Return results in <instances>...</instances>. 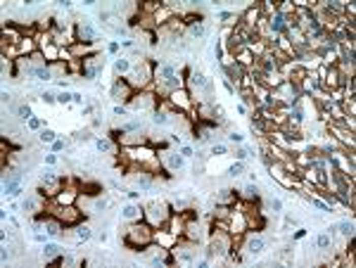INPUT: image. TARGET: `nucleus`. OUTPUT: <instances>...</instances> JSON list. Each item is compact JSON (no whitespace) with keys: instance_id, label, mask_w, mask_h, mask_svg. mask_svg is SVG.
Returning <instances> with one entry per match:
<instances>
[{"instance_id":"9","label":"nucleus","mask_w":356,"mask_h":268,"mask_svg":"<svg viewBox=\"0 0 356 268\" xmlns=\"http://www.w3.org/2000/svg\"><path fill=\"white\" fill-rule=\"evenodd\" d=\"M133 95H136V88H133L126 79H116L114 83H112V97H114L116 102H121V105H128Z\"/></svg>"},{"instance_id":"38","label":"nucleus","mask_w":356,"mask_h":268,"mask_svg":"<svg viewBox=\"0 0 356 268\" xmlns=\"http://www.w3.org/2000/svg\"><path fill=\"white\" fill-rule=\"evenodd\" d=\"M69 100H72V93H67V90H62V93L57 95V102H62V105H67Z\"/></svg>"},{"instance_id":"21","label":"nucleus","mask_w":356,"mask_h":268,"mask_svg":"<svg viewBox=\"0 0 356 268\" xmlns=\"http://www.w3.org/2000/svg\"><path fill=\"white\" fill-rule=\"evenodd\" d=\"M190 88H192V90H209L211 81L207 79L202 72H190Z\"/></svg>"},{"instance_id":"16","label":"nucleus","mask_w":356,"mask_h":268,"mask_svg":"<svg viewBox=\"0 0 356 268\" xmlns=\"http://www.w3.org/2000/svg\"><path fill=\"white\" fill-rule=\"evenodd\" d=\"M183 235H185V238H188L190 242H195V245H200V242L204 240L202 225L197 223L195 218H188V221H185V232H183Z\"/></svg>"},{"instance_id":"3","label":"nucleus","mask_w":356,"mask_h":268,"mask_svg":"<svg viewBox=\"0 0 356 268\" xmlns=\"http://www.w3.org/2000/svg\"><path fill=\"white\" fill-rule=\"evenodd\" d=\"M45 211H50V216L59 218L67 228H74V225L81 223V218H83V211L76 207V204H57V202H48Z\"/></svg>"},{"instance_id":"29","label":"nucleus","mask_w":356,"mask_h":268,"mask_svg":"<svg viewBox=\"0 0 356 268\" xmlns=\"http://www.w3.org/2000/svg\"><path fill=\"white\" fill-rule=\"evenodd\" d=\"M114 72H116V74H128V72H131V62H128L126 57H116Z\"/></svg>"},{"instance_id":"24","label":"nucleus","mask_w":356,"mask_h":268,"mask_svg":"<svg viewBox=\"0 0 356 268\" xmlns=\"http://www.w3.org/2000/svg\"><path fill=\"white\" fill-rule=\"evenodd\" d=\"M154 242H157V245H161V247H167V249H171V247L178 242V238H176L171 230H169V232L167 230H159V232H154Z\"/></svg>"},{"instance_id":"25","label":"nucleus","mask_w":356,"mask_h":268,"mask_svg":"<svg viewBox=\"0 0 356 268\" xmlns=\"http://www.w3.org/2000/svg\"><path fill=\"white\" fill-rule=\"evenodd\" d=\"M93 238V230H90V225H74V240L76 242H86V240Z\"/></svg>"},{"instance_id":"46","label":"nucleus","mask_w":356,"mask_h":268,"mask_svg":"<svg viewBox=\"0 0 356 268\" xmlns=\"http://www.w3.org/2000/svg\"><path fill=\"white\" fill-rule=\"evenodd\" d=\"M45 161H48V164H55V161H57V157H55V154H48V157H45Z\"/></svg>"},{"instance_id":"43","label":"nucleus","mask_w":356,"mask_h":268,"mask_svg":"<svg viewBox=\"0 0 356 268\" xmlns=\"http://www.w3.org/2000/svg\"><path fill=\"white\" fill-rule=\"evenodd\" d=\"M228 138H231L233 143H242V136H240V133H231V136H228Z\"/></svg>"},{"instance_id":"36","label":"nucleus","mask_w":356,"mask_h":268,"mask_svg":"<svg viewBox=\"0 0 356 268\" xmlns=\"http://www.w3.org/2000/svg\"><path fill=\"white\" fill-rule=\"evenodd\" d=\"M225 152H228V147L225 145H214L211 147V154H216V157H223Z\"/></svg>"},{"instance_id":"11","label":"nucleus","mask_w":356,"mask_h":268,"mask_svg":"<svg viewBox=\"0 0 356 268\" xmlns=\"http://www.w3.org/2000/svg\"><path fill=\"white\" fill-rule=\"evenodd\" d=\"M22 183H24V176L17 174V171H12V174H8L5 171V178H3V192L10 197H15L22 192Z\"/></svg>"},{"instance_id":"5","label":"nucleus","mask_w":356,"mask_h":268,"mask_svg":"<svg viewBox=\"0 0 356 268\" xmlns=\"http://www.w3.org/2000/svg\"><path fill=\"white\" fill-rule=\"evenodd\" d=\"M126 107L131 112H154L157 109V95L150 93V90H136V95Z\"/></svg>"},{"instance_id":"44","label":"nucleus","mask_w":356,"mask_h":268,"mask_svg":"<svg viewBox=\"0 0 356 268\" xmlns=\"http://www.w3.org/2000/svg\"><path fill=\"white\" fill-rule=\"evenodd\" d=\"M181 154L183 157H192V147H181Z\"/></svg>"},{"instance_id":"1","label":"nucleus","mask_w":356,"mask_h":268,"mask_svg":"<svg viewBox=\"0 0 356 268\" xmlns=\"http://www.w3.org/2000/svg\"><path fill=\"white\" fill-rule=\"evenodd\" d=\"M154 242V228L147 223H131V228L126 230L124 235V245L133 252H143L147 245H152Z\"/></svg>"},{"instance_id":"20","label":"nucleus","mask_w":356,"mask_h":268,"mask_svg":"<svg viewBox=\"0 0 356 268\" xmlns=\"http://www.w3.org/2000/svg\"><path fill=\"white\" fill-rule=\"evenodd\" d=\"M121 218H124L126 223H138L140 218H143V207H138V204H126L124 209H121Z\"/></svg>"},{"instance_id":"7","label":"nucleus","mask_w":356,"mask_h":268,"mask_svg":"<svg viewBox=\"0 0 356 268\" xmlns=\"http://www.w3.org/2000/svg\"><path fill=\"white\" fill-rule=\"evenodd\" d=\"M81 64H83V69H81V76H86V79H98L102 72V66H105V57H102L100 52H95V55H90V57L81 59Z\"/></svg>"},{"instance_id":"34","label":"nucleus","mask_w":356,"mask_h":268,"mask_svg":"<svg viewBox=\"0 0 356 268\" xmlns=\"http://www.w3.org/2000/svg\"><path fill=\"white\" fill-rule=\"evenodd\" d=\"M242 171H245V164L242 161H235L231 169H228V176H233V178H238V176H242Z\"/></svg>"},{"instance_id":"15","label":"nucleus","mask_w":356,"mask_h":268,"mask_svg":"<svg viewBox=\"0 0 356 268\" xmlns=\"http://www.w3.org/2000/svg\"><path fill=\"white\" fill-rule=\"evenodd\" d=\"M176 76V66L164 62V64H154V81H157V86H164L167 81H171Z\"/></svg>"},{"instance_id":"40","label":"nucleus","mask_w":356,"mask_h":268,"mask_svg":"<svg viewBox=\"0 0 356 268\" xmlns=\"http://www.w3.org/2000/svg\"><path fill=\"white\" fill-rule=\"evenodd\" d=\"M247 150H245V147H242V150H238V152H235V157H238V161H245V159H247Z\"/></svg>"},{"instance_id":"39","label":"nucleus","mask_w":356,"mask_h":268,"mask_svg":"<svg viewBox=\"0 0 356 268\" xmlns=\"http://www.w3.org/2000/svg\"><path fill=\"white\" fill-rule=\"evenodd\" d=\"M269 207H271L273 211H280V209H283V202H280V199H271Z\"/></svg>"},{"instance_id":"45","label":"nucleus","mask_w":356,"mask_h":268,"mask_svg":"<svg viewBox=\"0 0 356 268\" xmlns=\"http://www.w3.org/2000/svg\"><path fill=\"white\" fill-rule=\"evenodd\" d=\"M29 126H31V128H41V121H38V119H31Z\"/></svg>"},{"instance_id":"17","label":"nucleus","mask_w":356,"mask_h":268,"mask_svg":"<svg viewBox=\"0 0 356 268\" xmlns=\"http://www.w3.org/2000/svg\"><path fill=\"white\" fill-rule=\"evenodd\" d=\"M76 185H79L81 195H88V197L105 195V188H102V183H98V181H79Z\"/></svg>"},{"instance_id":"31","label":"nucleus","mask_w":356,"mask_h":268,"mask_svg":"<svg viewBox=\"0 0 356 268\" xmlns=\"http://www.w3.org/2000/svg\"><path fill=\"white\" fill-rule=\"evenodd\" d=\"M59 252H62V249H59L57 245H45L43 247V259L50 261V259H55V256H59Z\"/></svg>"},{"instance_id":"19","label":"nucleus","mask_w":356,"mask_h":268,"mask_svg":"<svg viewBox=\"0 0 356 268\" xmlns=\"http://www.w3.org/2000/svg\"><path fill=\"white\" fill-rule=\"evenodd\" d=\"M79 195H81V190H79V185H72V188H64L62 192H59L52 202H57V204H76V199H79Z\"/></svg>"},{"instance_id":"10","label":"nucleus","mask_w":356,"mask_h":268,"mask_svg":"<svg viewBox=\"0 0 356 268\" xmlns=\"http://www.w3.org/2000/svg\"><path fill=\"white\" fill-rule=\"evenodd\" d=\"M169 105L174 109H178V112H190L192 109V97H190V93L185 88H181V90H174L169 95Z\"/></svg>"},{"instance_id":"26","label":"nucleus","mask_w":356,"mask_h":268,"mask_svg":"<svg viewBox=\"0 0 356 268\" xmlns=\"http://www.w3.org/2000/svg\"><path fill=\"white\" fill-rule=\"evenodd\" d=\"M242 195H240V199H245V202H256L259 199V190H256V185L254 183H249V185H245V188L240 190Z\"/></svg>"},{"instance_id":"35","label":"nucleus","mask_w":356,"mask_h":268,"mask_svg":"<svg viewBox=\"0 0 356 268\" xmlns=\"http://www.w3.org/2000/svg\"><path fill=\"white\" fill-rule=\"evenodd\" d=\"M95 147H98V152H109V150H112V140L100 138L98 143H95Z\"/></svg>"},{"instance_id":"4","label":"nucleus","mask_w":356,"mask_h":268,"mask_svg":"<svg viewBox=\"0 0 356 268\" xmlns=\"http://www.w3.org/2000/svg\"><path fill=\"white\" fill-rule=\"evenodd\" d=\"M143 218L152 228H164L171 221V207L164 202H150L147 207H143Z\"/></svg>"},{"instance_id":"22","label":"nucleus","mask_w":356,"mask_h":268,"mask_svg":"<svg viewBox=\"0 0 356 268\" xmlns=\"http://www.w3.org/2000/svg\"><path fill=\"white\" fill-rule=\"evenodd\" d=\"M62 230H64V223L59 221V218H55V216H45V232L50 235V238H59L62 235Z\"/></svg>"},{"instance_id":"42","label":"nucleus","mask_w":356,"mask_h":268,"mask_svg":"<svg viewBox=\"0 0 356 268\" xmlns=\"http://www.w3.org/2000/svg\"><path fill=\"white\" fill-rule=\"evenodd\" d=\"M72 100L76 102V105H83V95H81V93H74V95H72Z\"/></svg>"},{"instance_id":"6","label":"nucleus","mask_w":356,"mask_h":268,"mask_svg":"<svg viewBox=\"0 0 356 268\" xmlns=\"http://www.w3.org/2000/svg\"><path fill=\"white\" fill-rule=\"evenodd\" d=\"M98 41V31L90 22H76L74 26V43H86V45H95Z\"/></svg>"},{"instance_id":"2","label":"nucleus","mask_w":356,"mask_h":268,"mask_svg":"<svg viewBox=\"0 0 356 268\" xmlns=\"http://www.w3.org/2000/svg\"><path fill=\"white\" fill-rule=\"evenodd\" d=\"M126 81L131 83L136 90H145L150 86V81H154V62L143 59L136 66H131V72L126 74Z\"/></svg>"},{"instance_id":"23","label":"nucleus","mask_w":356,"mask_h":268,"mask_svg":"<svg viewBox=\"0 0 356 268\" xmlns=\"http://www.w3.org/2000/svg\"><path fill=\"white\" fill-rule=\"evenodd\" d=\"M48 69H50V74H52V81H62L67 74H69V64H67L64 59L50 62V64H48Z\"/></svg>"},{"instance_id":"8","label":"nucleus","mask_w":356,"mask_h":268,"mask_svg":"<svg viewBox=\"0 0 356 268\" xmlns=\"http://www.w3.org/2000/svg\"><path fill=\"white\" fill-rule=\"evenodd\" d=\"M225 230L231 232V235H245L247 232V218L242 214L240 209H233L225 218Z\"/></svg>"},{"instance_id":"27","label":"nucleus","mask_w":356,"mask_h":268,"mask_svg":"<svg viewBox=\"0 0 356 268\" xmlns=\"http://www.w3.org/2000/svg\"><path fill=\"white\" fill-rule=\"evenodd\" d=\"M316 247H318V249H323V252H326V249H330V247H333V235H330V232H320L318 240H316Z\"/></svg>"},{"instance_id":"30","label":"nucleus","mask_w":356,"mask_h":268,"mask_svg":"<svg viewBox=\"0 0 356 268\" xmlns=\"http://www.w3.org/2000/svg\"><path fill=\"white\" fill-rule=\"evenodd\" d=\"M333 230H340L342 235H347V238H351L354 235V221H342L337 228H333Z\"/></svg>"},{"instance_id":"14","label":"nucleus","mask_w":356,"mask_h":268,"mask_svg":"<svg viewBox=\"0 0 356 268\" xmlns=\"http://www.w3.org/2000/svg\"><path fill=\"white\" fill-rule=\"evenodd\" d=\"M119 143H121V147H143L150 143V138H147L143 130H133V133H124Z\"/></svg>"},{"instance_id":"12","label":"nucleus","mask_w":356,"mask_h":268,"mask_svg":"<svg viewBox=\"0 0 356 268\" xmlns=\"http://www.w3.org/2000/svg\"><path fill=\"white\" fill-rule=\"evenodd\" d=\"M330 133H333L335 138L340 140V143H342V145H344V147H349V150H354V130H349V128H344L342 123L333 121V123H330Z\"/></svg>"},{"instance_id":"18","label":"nucleus","mask_w":356,"mask_h":268,"mask_svg":"<svg viewBox=\"0 0 356 268\" xmlns=\"http://www.w3.org/2000/svg\"><path fill=\"white\" fill-rule=\"evenodd\" d=\"M161 159H164V166H167L169 171H181V169H183V154L181 152L169 150V152L161 154Z\"/></svg>"},{"instance_id":"33","label":"nucleus","mask_w":356,"mask_h":268,"mask_svg":"<svg viewBox=\"0 0 356 268\" xmlns=\"http://www.w3.org/2000/svg\"><path fill=\"white\" fill-rule=\"evenodd\" d=\"M55 138H57V133L50 128H43L41 130V143H55Z\"/></svg>"},{"instance_id":"13","label":"nucleus","mask_w":356,"mask_h":268,"mask_svg":"<svg viewBox=\"0 0 356 268\" xmlns=\"http://www.w3.org/2000/svg\"><path fill=\"white\" fill-rule=\"evenodd\" d=\"M242 249L247 254H252V256H256V254H262L264 249H266V240L259 238V235H242Z\"/></svg>"},{"instance_id":"28","label":"nucleus","mask_w":356,"mask_h":268,"mask_svg":"<svg viewBox=\"0 0 356 268\" xmlns=\"http://www.w3.org/2000/svg\"><path fill=\"white\" fill-rule=\"evenodd\" d=\"M188 31H190V36L195 38V41H200V38L207 36V24H202V22H200V24H192Z\"/></svg>"},{"instance_id":"41","label":"nucleus","mask_w":356,"mask_h":268,"mask_svg":"<svg viewBox=\"0 0 356 268\" xmlns=\"http://www.w3.org/2000/svg\"><path fill=\"white\" fill-rule=\"evenodd\" d=\"M52 150H55V152H62V150H64V143H62V140H55V143H52Z\"/></svg>"},{"instance_id":"32","label":"nucleus","mask_w":356,"mask_h":268,"mask_svg":"<svg viewBox=\"0 0 356 268\" xmlns=\"http://www.w3.org/2000/svg\"><path fill=\"white\" fill-rule=\"evenodd\" d=\"M17 114H19L22 121H31V119H34V116H31V107H29V105H19V107H17Z\"/></svg>"},{"instance_id":"37","label":"nucleus","mask_w":356,"mask_h":268,"mask_svg":"<svg viewBox=\"0 0 356 268\" xmlns=\"http://www.w3.org/2000/svg\"><path fill=\"white\" fill-rule=\"evenodd\" d=\"M41 100H43V102H48V105H52V102L57 100V95H52V93H48V90H45V93L41 95Z\"/></svg>"}]
</instances>
